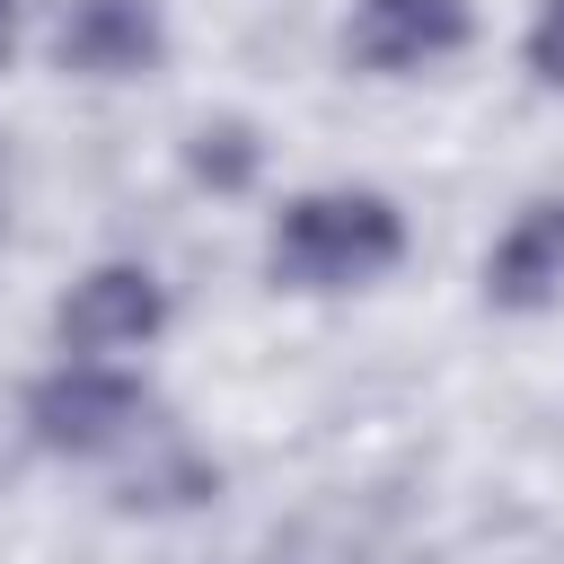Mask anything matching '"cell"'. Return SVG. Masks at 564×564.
<instances>
[{
	"label": "cell",
	"mask_w": 564,
	"mask_h": 564,
	"mask_svg": "<svg viewBox=\"0 0 564 564\" xmlns=\"http://www.w3.org/2000/svg\"><path fill=\"white\" fill-rule=\"evenodd\" d=\"M159 317H167V291H159L150 264H97V273L70 282V300H62L53 326H62V352L70 361H115V352L150 344Z\"/></svg>",
	"instance_id": "cell-3"
},
{
	"label": "cell",
	"mask_w": 564,
	"mask_h": 564,
	"mask_svg": "<svg viewBox=\"0 0 564 564\" xmlns=\"http://www.w3.org/2000/svg\"><path fill=\"white\" fill-rule=\"evenodd\" d=\"M264 564H308V555H300V546H273V555H264ZM326 564H335V555H326Z\"/></svg>",
	"instance_id": "cell-9"
},
{
	"label": "cell",
	"mask_w": 564,
	"mask_h": 564,
	"mask_svg": "<svg viewBox=\"0 0 564 564\" xmlns=\"http://www.w3.org/2000/svg\"><path fill=\"white\" fill-rule=\"evenodd\" d=\"M564 291V194L555 203H529L502 247L485 256V300L494 308H546Z\"/></svg>",
	"instance_id": "cell-6"
},
{
	"label": "cell",
	"mask_w": 564,
	"mask_h": 564,
	"mask_svg": "<svg viewBox=\"0 0 564 564\" xmlns=\"http://www.w3.org/2000/svg\"><path fill=\"white\" fill-rule=\"evenodd\" d=\"M26 423H35V441L53 458H106V449H123V441L150 432V397L115 361H62L53 379H35Z\"/></svg>",
	"instance_id": "cell-2"
},
{
	"label": "cell",
	"mask_w": 564,
	"mask_h": 564,
	"mask_svg": "<svg viewBox=\"0 0 564 564\" xmlns=\"http://www.w3.org/2000/svg\"><path fill=\"white\" fill-rule=\"evenodd\" d=\"M529 70H538L546 88H564V0L538 9V26H529Z\"/></svg>",
	"instance_id": "cell-8"
},
{
	"label": "cell",
	"mask_w": 564,
	"mask_h": 564,
	"mask_svg": "<svg viewBox=\"0 0 564 564\" xmlns=\"http://www.w3.org/2000/svg\"><path fill=\"white\" fill-rule=\"evenodd\" d=\"M9 26H18V0H0V53H9Z\"/></svg>",
	"instance_id": "cell-10"
},
{
	"label": "cell",
	"mask_w": 564,
	"mask_h": 564,
	"mask_svg": "<svg viewBox=\"0 0 564 564\" xmlns=\"http://www.w3.org/2000/svg\"><path fill=\"white\" fill-rule=\"evenodd\" d=\"M467 44V0H361L352 26H344V53L379 79H405V70H432Z\"/></svg>",
	"instance_id": "cell-4"
},
{
	"label": "cell",
	"mask_w": 564,
	"mask_h": 564,
	"mask_svg": "<svg viewBox=\"0 0 564 564\" xmlns=\"http://www.w3.org/2000/svg\"><path fill=\"white\" fill-rule=\"evenodd\" d=\"M247 167H256V141H247L238 123L203 132V150H194V176H212V185H247Z\"/></svg>",
	"instance_id": "cell-7"
},
{
	"label": "cell",
	"mask_w": 564,
	"mask_h": 564,
	"mask_svg": "<svg viewBox=\"0 0 564 564\" xmlns=\"http://www.w3.org/2000/svg\"><path fill=\"white\" fill-rule=\"evenodd\" d=\"M397 256H405V220L388 194H361V185L300 194L264 247L273 282H291V291H352V282H379Z\"/></svg>",
	"instance_id": "cell-1"
},
{
	"label": "cell",
	"mask_w": 564,
	"mask_h": 564,
	"mask_svg": "<svg viewBox=\"0 0 564 564\" xmlns=\"http://www.w3.org/2000/svg\"><path fill=\"white\" fill-rule=\"evenodd\" d=\"M159 44H167L159 0H62V26H53V53L79 79H141Z\"/></svg>",
	"instance_id": "cell-5"
}]
</instances>
